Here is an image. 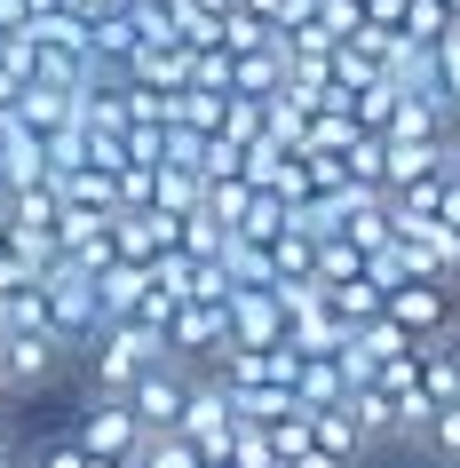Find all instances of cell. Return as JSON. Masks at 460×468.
<instances>
[{
    "label": "cell",
    "mask_w": 460,
    "mask_h": 468,
    "mask_svg": "<svg viewBox=\"0 0 460 468\" xmlns=\"http://www.w3.org/2000/svg\"><path fill=\"white\" fill-rule=\"evenodd\" d=\"M80 357H88V381H96V389H127L144 366L175 357V342H167V325H159V318H112Z\"/></svg>",
    "instance_id": "6da1fadb"
},
{
    "label": "cell",
    "mask_w": 460,
    "mask_h": 468,
    "mask_svg": "<svg viewBox=\"0 0 460 468\" xmlns=\"http://www.w3.org/2000/svg\"><path fill=\"white\" fill-rule=\"evenodd\" d=\"M40 286H48V325H56V342L72 349H88L103 334V294H96V271H80V262H48L40 271Z\"/></svg>",
    "instance_id": "7a4b0ae2"
},
{
    "label": "cell",
    "mask_w": 460,
    "mask_h": 468,
    "mask_svg": "<svg viewBox=\"0 0 460 468\" xmlns=\"http://www.w3.org/2000/svg\"><path fill=\"white\" fill-rule=\"evenodd\" d=\"M72 349L56 342V325H0V397H32L48 389L56 373H64Z\"/></svg>",
    "instance_id": "3957f363"
},
{
    "label": "cell",
    "mask_w": 460,
    "mask_h": 468,
    "mask_svg": "<svg viewBox=\"0 0 460 468\" xmlns=\"http://www.w3.org/2000/svg\"><path fill=\"white\" fill-rule=\"evenodd\" d=\"M239 397H230V381H222L215 366H191V397H183V437L198 444V452H230V429H239Z\"/></svg>",
    "instance_id": "277c9868"
},
{
    "label": "cell",
    "mask_w": 460,
    "mask_h": 468,
    "mask_svg": "<svg viewBox=\"0 0 460 468\" xmlns=\"http://www.w3.org/2000/svg\"><path fill=\"white\" fill-rule=\"evenodd\" d=\"M453 294H460L453 278H397V286L381 294V310H389L397 325H405L412 342H421V334H444V325L460 318V310H453Z\"/></svg>",
    "instance_id": "5b68a950"
},
{
    "label": "cell",
    "mask_w": 460,
    "mask_h": 468,
    "mask_svg": "<svg viewBox=\"0 0 460 468\" xmlns=\"http://www.w3.org/2000/svg\"><path fill=\"white\" fill-rule=\"evenodd\" d=\"M120 397L135 405L144 429H175V420H183V397H191V366H183V357H159V366H144Z\"/></svg>",
    "instance_id": "8992f818"
},
{
    "label": "cell",
    "mask_w": 460,
    "mask_h": 468,
    "mask_svg": "<svg viewBox=\"0 0 460 468\" xmlns=\"http://www.w3.org/2000/svg\"><path fill=\"white\" fill-rule=\"evenodd\" d=\"M72 437L88 444V452H135V444H144V420H135V405H127L120 389H96L88 397V405H80V420H72Z\"/></svg>",
    "instance_id": "52a82bcc"
},
{
    "label": "cell",
    "mask_w": 460,
    "mask_h": 468,
    "mask_svg": "<svg viewBox=\"0 0 460 468\" xmlns=\"http://www.w3.org/2000/svg\"><path fill=\"white\" fill-rule=\"evenodd\" d=\"M167 342L183 366H222V349H230V310L222 302H183L167 318Z\"/></svg>",
    "instance_id": "ba28073f"
},
{
    "label": "cell",
    "mask_w": 460,
    "mask_h": 468,
    "mask_svg": "<svg viewBox=\"0 0 460 468\" xmlns=\"http://www.w3.org/2000/svg\"><path fill=\"white\" fill-rule=\"evenodd\" d=\"M222 310H230V349L286 342V310H278V294H270V278H262V286H230Z\"/></svg>",
    "instance_id": "9c48e42d"
},
{
    "label": "cell",
    "mask_w": 460,
    "mask_h": 468,
    "mask_svg": "<svg viewBox=\"0 0 460 468\" xmlns=\"http://www.w3.org/2000/svg\"><path fill=\"white\" fill-rule=\"evenodd\" d=\"M135 48H144V16H135L127 0H103L96 16H88V56H96L103 72H127Z\"/></svg>",
    "instance_id": "30bf717a"
},
{
    "label": "cell",
    "mask_w": 460,
    "mask_h": 468,
    "mask_svg": "<svg viewBox=\"0 0 460 468\" xmlns=\"http://www.w3.org/2000/svg\"><path fill=\"white\" fill-rule=\"evenodd\" d=\"M16 120L40 127V135H56L64 120H80V88H72V80H25V96H16Z\"/></svg>",
    "instance_id": "8fae6325"
},
{
    "label": "cell",
    "mask_w": 460,
    "mask_h": 468,
    "mask_svg": "<svg viewBox=\"0 0 460 468\" xmlns=\"http://www.w3.org/2000/svg\"><path fill=\"white\" fill-rule=\"evenodd\" d=\"M310 437L326 444L341 468H365V461H373V437L358 429V413H349V405H317V413H310Z\"/></svg>",
    "instance_id": "7c38bea8"
},
{
    "label": "cell",
    "mask_w": 460,
    "mask_h": 468,
    "mask_svg": "<svg viewBox=\"0 0 460 468\" xmlns=\"http://www.w3.org/2000/svg\"><path fill=\"white\" fill-rule=\"evenodd\" d=\"M453 135V112H436L429 96H397V112H389L381 144H444Z\"/></svg>",
    "instance_id": "4fadbf2b"
},
{
    "label": "cell",
    "mask_w": 460,
    "mask_h": 468,
    "mask_svg": "<svg viewBox=\"0 0 460 468\" xmlns=\"http://www.w3.org/2000/svg\"><path fill=\"white\" fill-rule=\"evenodd\" d=\"M381 278L373 271H358V278H326V310H334L341 325H365V318H381Z\"/></svg>",
    "instance_id": "5bb4252c"
},
{
    "label": "cell",
    "mask_w": 460,
    "mask_h": 468,
    "mask_svg": "<svg viewBox=\"0 0 460 468\" xmlns=\"http://www.w3.org/2000/svg\"><path fill=\"white\" fill-rule=\"evenodd\" d=\"M294 397H302L310 413L349 397V381H341V366H334V349H302V366H294Z\"/></svg>",
    "instance_id": "9a60e30c"
},
{
    "label": "cell",
    "mask_w": 460,
    "mask_h": 468,
    "mask_svg": "<svg viewBox=\"0 0 460 468\" xmlns=\"http://www.w3.org/2000/svg\"><path fill=\"white\" fill-rule=\"evenodd\" d=\"M127 80H144V88H183V80H191V48H175V40H144V48L127 56Z\"/></svg>",
    "instance_id": "2e32d148"
},
{
    "label": "cell",
    "mask_w": 460,
    "mask_h": 468,
    "mask_svg": "<svg viewBox=\"0 0 460 468\" xmlns=\"http://www.w3.org/2000/svg\"><path fill=\"white\" fill-rule=\"evenodd\" d=\"M144 278H151V262H112V271H96V294H103V325L112 318H135V302H144Z\"/></svg>",
    "instance_id": "e0dca14e"
},
{
    "label": "cell",
    "mask_w": 460,
    "mask_h": 468,
    "mask_svg": "<svg viewBox=\"0 0 460 468\" xmlns=\"http://www.w3.org/2000/svg\"><path fill=\"white\" fill-rule=\"evenodd\" d=\"M444 167V144H381V191H405Z\"/></svg>",
    "instance_id": "ac0fdd59"
},
{
    "label": "cell",
    "mask_w": 460,
    "mask_h": 468,
    "mask_svg": "<svg viewBox=\"0 0 460 468\" xmlns=\"http://www.w3.org/2000/svg\"><path fill=\"white\" fill-rule=\"evenodd\" d=\"M198 167H183V159H159V175H151V207H167V215H191L198 207Z\"/></svg>",
    "instance_id": "d6986e66"
},
{
    "label": "cell",
    "mask_w": 460,
    "mask_h": 468,
    "mask_svg": "<svg viewBox=\"0 0 460 468\" xmlns=\"http://www.w3.org/2000/svg\"><path fill=\"white\" fill-rule=\"evenodd\" d=\"M230 230H239V239H254V247H270V239L286 230V198H278V191H262V183H254V198H246V215L230 222Z\"/></svg>",
    "instance_id": "ffe728a7"
},
{
    "label": "cell",
    "mask_w": 460,
    "mask_h": 468,
    "mask_svg": "<svg viewBox=\"0 0 460 468\" xmlns=\"http://www.w3.org/2000/svg\"><path fill=\"white\" fill-rule=\"evenodd\" d=\"M317 271V239L310 230H278L270 239V278H310Z\"/></svg>",
    "instance_id": "44dd1931"
},
{
    "label": "cell",
    "mask_w": 460,
    "mask_h": 468,
    "mask_svg": "<svg viewBox=\"0 0 460 468\" xmlns=\"http://www.w3.org/2000/svg\"><path fill=\"white\" fill-rule=\"evenodd\" d=\"M397 96H405V88H397V80H365V88H358V96H349V112H358V127H365V135H381V127H389V112H397Z\"/></svg>",
    "instance_id": "7402d4cb"
},
{
    "label": "cell",
    "mask_w": 460,
    "mask_h": 468,
    "mask_svg": "<svg viewBox=\"0 0 460 468\" xmlns=\"http://www.w3.org/2000/svg\"><path fill=\"white\" fill-rule=\"evenodd\" d=\"M341 230H349V239H358L365 254H381L389 239H397V215H389V198H373V207H358V215L341 222Z\"/></svg>",
    "instance_id": "603a6c76"
},
{
    "label": "cell",
    "mask_w": 460,
    "mask_h": 468,
    "mask_svg": "<svg viewBox=\"0 0 460 468\" xmlns=\"http://www.w3.org/2000/svg\"><path fill=\"white\" fill-rule=\"evenodd\" d=\"M358 271H365V247L349 230H326L317 239V278H358Z\"/></svg>",
    "instance_id": "cb8c5ba5"
},
{
    "label": "cell",
    "mask_w": 460,
    "mask_h": 468,
    "mask_svg": "<svg viewBox=\"0 0 460 468\" xmlns=\"http://www.w3.org/2000/svg\"><path fill=\"white\" fill-rule=\"evenodd\" d=\"M230 461H239V468H278L270 420H239V429H230Z\"/></svg>",
    "instance_id": "d4e9b609"
},
{
    "label": "cell",
    "mask_w": 460,
    "mask_h": 468,
    "mask_svg": "<svg viewBox=\"0 0 460 468\" xmlns=\"http://www.w3.org/2000/svg\"><path fill=\"white\" fill-rule=\"evenodd\" d=\"M444 25H453V8H444V0H405V16H397V40H436Z\"/></svg>",
    "instance_id": "484cf974"
},
{
    "label": "cell",
    "mask_w": 460,
    "mask_h": 468,
    "mask_svg": "<svg viewBox=\"0 0 460 468\" xmlns=\"http://www.w3.org/2000/svg\"><path fill=\"white\" fill-rule=\"evenodd\" d=\"M421 452H436L444 468L460 461V397H453V405H436V420H429V437H421Z\"/></svg>",
    "instance_id": "4316f807"
},
{
    "label": "cell",
    "mask_w": 460,
    "mask_h": 468,
    "mask_svg": "<svg viewBox=\"0 0 460 468\" xmlns=\"http://www.w3.org/2000/svg\"><path fill=\"white\" fill-rule=\"evenodd\" d=\"M429 48H436V80H444V103H453V120H460V25H444Z\"/></svg>",
    "instance_id": "83f0119b"
},
{
    "label": "cell",
    "mask_w": 460,
    "mask_h": 468,
    "mask_svg": "<svg viewBox=\"0 0 460 468\" xmlns=\"http://www.w3.org/2000/svg\"><path fill=\"white\" fill-rule=\"evenodd\" d=\"M365 80H381V64H373L358 40H341V48H334V88H349V96H358Z\"/></svg>",
    "instance_id": "f1b7e54d"
},
{
    "label": "cell",
    "mask_w": 460,
    "mask_h": 468,
    "mask_svg": "<svg viewBox=\"0 0 460 468\" xmlns=\"http://www.w3.org/2000/svg\"><path fill=\"white\" fill-rule=\"evenodd\" d=\"M25 468H88V444L64 429V437H48V444H32L25 452Z\"/></svg>",
    "instance_id": "f546056e"
},
{
    "label": "cell",
    "mask_w": 460,
    "mask_h": 468,
    "mask_svg": "<svg viewBox=\"0 0 460 468\" xmlns=\"http://www.w3.org/2000/svg\"><path fill=\"white\" fill-rule=\"evenodd\" d=\"M151 175H159V167L127 159V167H120V207H151Z\"/></svg>",
    "instance_id": "4dcf8cb0"
},
{
    "label": "cell",
    "mask_w": 460,
    "mask_h": 468,
    "mask_svg": "<svg viewBox=\"0 0 460 468\" xmlns=\"http://www.w3.org/2000/svg\"><path fill=\"white\" fill-rule=\"evenodd\" d=\"M286 468H341V461H334V452H326V444H302V452H294Z\"/></svg>",
    "instance_id": "1f68e13d"
},
{
    "label": "cell",
    "mask_w": 460,
    "mask_h": 468,
    "mask_svg": "<svg viewBox=\"0 0 460 468\" xmlns=\"http://www.w3.org/2000/svg\"><path fill=\"white\" fill-rule=\"evenodd\" d=\"M16 96H25V72H16V64H0V112H8Z\"/></svg>",
    "instance_id": "d6a6232c"
},
{
    "label": "cell",
    "mask_w": 460,
    "mask_h": 468,
    "mask_svg": "<svg viewBox=\"0 0 460 468\" xmlns=\"http://www.w3.org/2000/svg\"><path fill=\"white\" fill-rule=\"evenodd\" d=\"M444 175H453V183H460V127H453V135H444Z\"/></svg>",
    "instance_id": "836d02e7"
},
{
    "label": "cell",
    "mask_w": 460,
    "mask_h": 468,
    "mask_svg": "<svg viewBox=\"0 0 460 468\" xmlns=\"http://www.w3.org/2000/svg\"><path fill=\"white\" fill-rule=\"evenodd\" d=\"M0 468H25V452H16V444H8V437H0Z\"/></svg>",
    "instance_id": "e575fe53"
},
{
    "label": "cell",
    "mask_w": 460,
    "mask_h": 468,
    "mask_svg": "<svg viewBox=\"0 0 460 468\" xmlns=\"http://www.w3.org/2000/svg\"><path fill=\"white\" fill-rule=\"evenodd\" d=\"M198 468H239V461H230V452H198Z\"/></svg>",
    "instance_id": "d590c367"
},
{
    "label": "cell",
    "mask_w": 460,
    "mask_h": 468,
    "mask_svg": "<svg viewBox=\"0 0 460 468\" xmlns=\"http://www.w3.org/2000/svg\"><path fill=\"white\" fill-rule=\"evenodd\" d=\"M88 468H127V461H120V452H88Z\"/></svg>",
    "instance_id": "8d00e7d4"
},
{
    "label": "cell",
    "mask_w": 460,
    "mask_h": 468,
    "mask_svg": "<svg viewBox=\"0 0 460 468\" xmlns=\"http://www.w3.org/2000/svg\"><path fill=\"white\" fill-rule=\"evenodd\" d=\"M444 8H453V25H460V0H444Z\"/></svg>",
    "instance_id": "74e56055"
},
{
    "label": "cell",
    "mask_w": 460,
    "mask_h": 468,
    "mask_svg": "<svg viewBox=\"0 0 460 468\" xmlns=\"http://www.w3.org/2000/svg\"><path fill=\"white\" fill-rule=\"evenodd\" d=\"M0 405H8V397H0ZM0 437H8V420H0Z\"/></svg>",
    "instance_id": "f35d334b"
},
{
    "label": "cell",
    "mask_w": 460,
    "mask_h": 468,
    "mask_svg": "<svg viewBox=\"0 0 460 468\" xmlns=\"http://www.w3.org/2000/svg\"><path fill=\"white\" fill-rule=\"evenodd\" d=\"M453 468H460V461H453Z\"/></svg>",
    "instance_id": "ab89813d"
}]
</instances>
